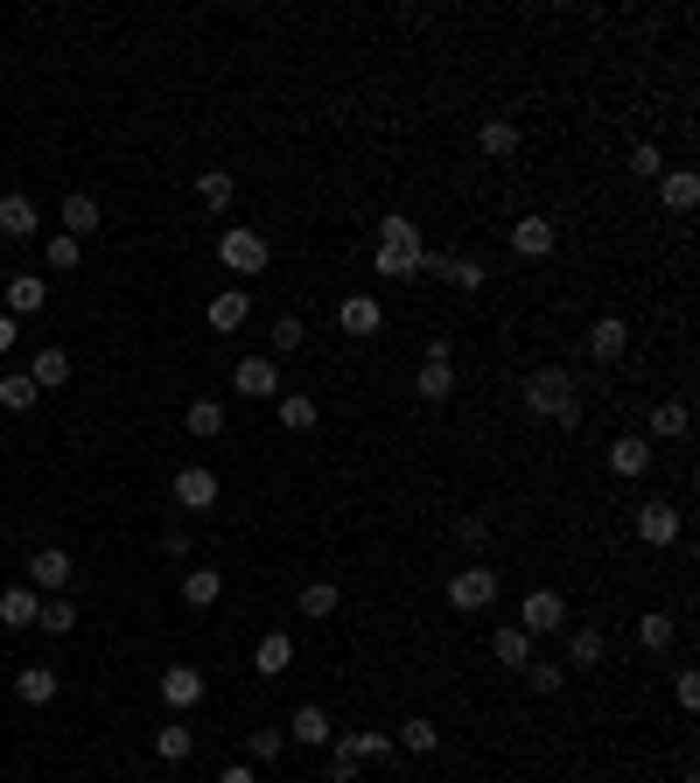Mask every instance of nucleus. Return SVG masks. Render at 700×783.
<instances>
[{
    "label": "nucleus",
    "mask_w": 700,
    "mask_h": 783,
    "mask_svg": "<svg viewBox=\"0 0 700 783\" xmlns=\"http://www.w3.org/2000/svg\"><path fill=\"white\" fill-rule=\"evenodd\" d=\"M525 413L554 420V427H575V420H581V392H575V371H560V365L533 371V378H525Z\"/></svg>",
    "instance_id": "nucleus-1"
},
{
    "label": "nucleus",
    "mask_w": 700,
    "mask_h": 783,
    "mask_svg": "<svg viewBox=\"0 0 700 783\" xmlns=\"http://www.w3.org/2000/svg\"><path fill=\"white\" fill-rule=\"evenodd\" d=\"M421 224L413 217H400V210H392V217H378V280H407V273H421Z\"/></svg>",
    "instance_id": "nucleus-2"
},
{
    "label": "nucleus",
    "mask_w": 700,
    "mask_h": 783,
    "mask_svg": "<svg viewBox=\"0 0 700 783\" xmlns=\"http://www.w3.org/2000/svg\"><path fill=\"white\" fill-rule=\"evenodd\" d=\"M218 259H224V273L253 280V273H267V238H259V232H224L218 238Z\"/></svg>",
    "instance_id": "nucleus-3"
},
{
    "label": "nucleus",
    "mask_w": 700,
    "mask_h": 783,
    "mask_svg": "<svg viewBox=\"0 0 700 783\" xmlns=\"http://www.w3.org/2000/svg\"><path fill=\"white\" fill-rule=\"evenodd\" d=\"M490 602H498V574H490V567H463V574L448 581V608H456V616H477Z\"/></svg>",
    "instance_id": "nucleus-4"
},
{
    "label": "nucleus",
    "mask_w": 700,
    "mask_h": 783,
    "mask_svg": "<svg viewBox=\"0 0 700 783\" xmlns=\"http://www.w3.org/2000/svg\"><path fill=\"white\" fill-rule=\"evenodd\" d=\"M176 504L189 511V518H203V511H218V476L203 469V462L176 469Z\"/></svg>",
    "instance_id": "nucleus-5"
},
{
    "label": "nucleus",
    "mask_w": 700,
    "mask_h": 783,
    "mask_svg": "<svg viewBox=\"0 0 700 783\" xmlns=\"http://www.w3.org/2000/svg\"><path fill=\"white\" fill-rule=\"evenodd\" d=\"M554 245H560V224H554V217H540V210L512 224V253H519V259H546Z\"/></svg>",
    "instance_id": "nucleus-6"
},
{
    "label": "nucleus",
    "mask_w": 700,
    "mask_h": 783,
    "mask_svg": "<svg viewBox=\"0 0 700 783\" xmlns=\"http://www.w3.org/2000/svg\"><path fill=\"white\" fill-rule=\"evenodd\" d=\"M560 623H567V602L554 595V588H533L525 608H519V629L525 637H546V629H560Z\"/></svg>",
    "instance_id": "nucleus-7"
},
{
    "label": "nucleus",
    "mask_w": 700,
    "mask_h": 783,
    "mask_svg": "<svg viewBox=\"0 0 700 783\" xmlns=\"http://www.w3.org/2000/svg\"><path fill=\"white\" fill-rule=\"evenodd\" d=\"M64 581H70V552L64 546H43L29 560V588H35V595H64Z\"/></svg>",
    "instance_id": "nucleus-8"
},
{
    "label": "nucleus",
    "mask_w": 700,
    "mask_h": 783,
    "mask_svg": "<svg viewBox=\"0 0 700 783\" xmlns=\"http://www.w3.org/2000/svg\"><path fill=\"white\" fill-rule=\"evenodd\" d=\"M232 385H238L245 399H274V392H280V371H274V357H238Z\"/></svg>",
    "instance_id": "nucleus-9"
},
{
    "label": "nucleus",
    "mask_w": 700,
    "mask_h": 783,
    "mask_svg": "<svg viewBox=\"0 0 700 783\" xmlns=\"http://www.w3.org/2000/svg\"><path fill=\"white\" fill-rule=\"evenodd\" d=\"M637 539H645V546H673L679 539V504H637Z\"/></svg>",
    "instance_id": "nucleus-10"
},
{
    "label": "nucleus",
    "mask_w": 700,
    "mask_h": 783,
    "mask_svg": "<svg viewBox=\"0 0 700 783\" xmlns=\"http://www.w3.org/2000/svg\"><path fill=\"white\" fill-rule=\"evenodd\" d=\"M288 664H295V637H288V629H267V637L253 644V672L280 679V672H288Z\"/></svg>",
    "instance_id": "nucleus-11"
},
{
    "label": "nucleus",
    "mask_w": 700,
    "mask_h": 783,
    "mask_svg": "<svg viewBox=\"0 0 700 783\" xmlns=\"http://www.w3.org/2000/svg\"><path fill=\"white\" fill-rule=\"evenodd\" d=\"M162 700L176 706V714H182V706H197L203 700V672H197V664H168V672H162Z\"/></svg>",
    "instance_id": "nucleus-12"
},
{
    "label": "nucleus",
    "mask_w": 700,
    "mask_h": 783,
    "mask_svg": "<svg viewBox=\"0 0 700 783\" xmlns=\"http://www.w3.org/2000/svg\"><path fill=\"white\" fill-rule=\"evenodd\" d=\"M43 232V217H35V203L14 189V197H0V238H35Z\"/></svg>",
    "instance_id": "nucleus-13"
},
{
    "label": "nucleus",
    "mask_w": 700,
    "mask_h": 783,
    "mask_svg": "<svg viewBox=\"0 0 700 783\" xmlns=\"http://www.w3.org/2000/svg\"><path fill=\"white\" fill-rule=\"evenodd\" d=\"M490 658H498V664H512V672H525V664H533V637H525L519 623L490 629Z\"/></svg>",
    "instance_id": "nucleus-14"
},
{
    "label": "nucleus",
    "mask_w": 700,
    "mask_h": 783,
    "mask_svg": "<svg viewBox=\"0 0 700 783\" xmlns=\"http://www.w3.org/2000/svg\"><path fill=\"white\" fill-rule=\"evenodd\" d=\"M477 147H484L490 161H512V155H519V126L504 120V112H490V120L477 126Z\"/></svg>",
    "instance_id": "nucleus-15"
},
{
    "label": "nucleus",
    "mask_w": 700,
    "mask_h": 783,
    "mask_svg": "<svg viewBox=\"0 0 700 783\" xmlns=\"http://www.w3.org/2000/svg\"><path fill=\"white\" fill-rule=\"evenodd\" d=\"M56 217H64V238H91L99 232V197H64V210H56Z\"/></svg>",
    "instance_id": "nucleus-16"
},
{
    "label": "nucleus",
    "mask_w": 700,
    "mask_h": 783,
    "mask_svg": "<svg viewBox=\"0 0 700 783\" xmlns=\"http://www.w3.org/2000/svg\"><path fill=\"white\" fill-rule=\"evenodd\" d=\"M288 741H309V749H323V741H336V728H330V714H323V706H295Z\"/></svg>",
    "instance_id": "nucleus-17"
},
{
    "label": "nucleus",
    "mask_w": 700,
    "mask_h": 783,
    "mask_svg": "<svg viewBox=\"0 0 700 783\" xmlns=\"http://www.w3.org/2000/svg\"><path fill=\"white\" fill-rule=\"evenodd\" d=\"M35 616H43V595H35L29 581H22V588H8V595H0V623H8V629H29Z\"/></svg>",
    "instance_id": "nucleus-18"
},
{
    "label": "nucleus",
    "mask_w": 700,
    "mask_h": 783,
    "mask_svg": "<svg viewBox=\"0 0 700 783\" xmlns=\"http://www.w3.org/2000/svg\"><path fill=\"white\" fill-rule=\"evenodd\" d=\"M336 322H344V336H378V322H386V315H378L371 294H351L344 309H336Z\"/></svg>",
    "instance_id": "nucleus-19"
},
{
    "label": "nucleus",
    "mask_w": 700,
    "mask_h": 783,
    "mask_svg": "<svg viewBox=\"0 0 700 783\" xmlns=\"http://www.w3.org/2000/svg\"><path fill=\"white\" fill-rule=\"evenodd\" d=\"M413 392H421V399H434V406H442V399L456 392V371H448V357H421V378H413Z\"/></svg>",
    "instance_id": "nucleus-20"
},
{
    "label": "nucleus",
    "mask_w": 700,
    "mask_h": 783,
    "mask_svg": "<svg viewBox=\"0 0 700 783\" xmlns=\"http://www.w3.org/2000/svg\"><path fill=\"white\" fill-rule=\"evenodd\" d=\"M43 294H49L43 273H14L8 280V315H35V309H43Z\"/></svg>",
    "instance_id": "nucleus-21"
},
{
    "label": "nucleus",
    "mask_w": 700,
    "mask_h": 783,
    "mask_svg": "<svg viewBox=\"0 0 700 783\" xmlns=\"http://www.w3.org/2000/svg\"><path fill=\"white\" fill-rule=\"evenodd\" d=\"M224 595V574H218V567H189V574H182V602L189 608H211Z\"/></svg>",
    "instance_id": "nucleus-22"
},
{
    "label": "nucleus",
    "mask_w": 700,
    "mask_h": 783,
    "mask_svg": "<svg viewBox=\"0 0 700 783\" xmlns=\"http://www.w3.org/2000/svg\"><path fill=\"white\" fill-rule=\"evenodd\" d=\"M245 315H253V301H245V288H224V294H211V329H224V336H232Z\"/></svg>",
    "instance_id": "nucleus-23"
},
{
    "label": "nucleus",
    "mask_w": 700,
    "mask_h": 783,
    "mask_svg": "<svg viewBox=\"0 0 700 783\" xmlns=\"http://www.w3.org/2000/svg\"><path fill=\"white\" fill-rule=\"evenodd\" d=\"M610 469H616V476H645V469H652V441H637V434L610 441Z\"/></svg>",
    "instance_id": "nucleus-24"
},
{
    "label": "nucleus",
    "mask_w": 700,
    "mask_h": 783,
    "mask_svg": "<svg viewBox=\"0 0 700 783\" xmlns=\"http://www.w3.org/2000/svg\"><path fill=\"white\" fill-rule=\"evenodd\" d=\"M56 685H64V679H56V664H29V672L14 679V693H22L29 706H49V700H56Z\"/></svg>",
    "instance_id": "nucleus-25"
},
{
    "label": "nucleus",
    "mask_w": 700,
    "mask_h": 783,
    "mask_svg": "<svg viewBox=\"0 0 700 783\" xmlns=\"http://www.w3.org/2000/svg\"><path fill=\"white\" fill-rule=\"evenodd\" d=\"M29 378H35V392H56V385H70V357H64V350H35Z\"/></svg>",
    "instance_id": "nucleus-26"
},
{
    "label": "nucleus",
    "mask_w": 700,
    "mask_h": 783,
    "mask_svg": "<svg viewBox=\"0 0 700 783\" xmlns=\"http://www.w3.org/2000/svg\"><path fill=\"white\" fill-rule=\"evenodd\" d=\"M658 197H666V210H693L700 203V182L687 176V168H666V176H658Z\"/></svg>",
    "instance_id": "nucleus-27"
},
{
    "label": "nucleus",
    "mask_w": 700,
    "mask_h": 783,
    "mask_svg": "<svg viewBox=\"0 0 700 783\" xmlns=\"http://www.w3.org/2000/svg\"><path fill=\"white\" fill-rule=\"evenodd\" d=\"M315 420H323V406H315L309 392H288V399H280V427H288V434H309Z\"/></svg>",
    "instance_id": "nucleus-28"
},
{
    "label": "nucleus",
    "mask_w": 700,
    "mask_h": 783,
    "mask_svg": "<svg viewBox=\"0 0 700 783\" xmlns=\"http://www.w3.org/2000/svg\"><path fill=\"white\" fill-rule=\"evenodd\" d=\"M623 343H631V329H623V322H616V315H602V322H596V329H589V350L602 357V365H610V357H623Z\"/></svg>",
    "instance_id": "nucleus-29"
},
{
    "label": "nucleus",
    "mask_w": 700,
    "mask_h": 783,
    "mask_svg": "<svg viewBox=\"0 0 700 783\" xmlns=\"http://www.w3.org/2000/svg\"><path fill=\"white\" fill-rule=\"evenodd\" d=\"M652 434H658V441H679V434H687V399H658V406H652Z\"/></svg>",
    "instance_id": "nucleus-30"
},
{
    "label": "nucleus",
    "mask_w": 700,
    "mask_h": 783,
    "mask_svg": "<svg viewBox=\"0 0 700 783\" xmlns=\"http://www.w3.org/2000/svg\"><path fill=\"white\" fill-rule=\"evenodd\" d=\"M197 203H203V210H224V203H232V168H203V176H197Z\"/></svg>",
    "instance_id": "nucleus-31"
},
{
    "label": "nucleus",
    "mask_w": 700,
    "mask_h": 783,
    "mask_svg": "<svg viewBox=\"0 0 700 783\" xmlns=\"http://www.w3.org/2000/svg\"><path fill=\"white\" fill-rule=\"evenodd\" d=\"M35 623H43L49 637H70V629H78V602H70V595H49V602H43V616H35Z\"/></svg>",
    "instance_id": "nucleus-32"
},
{
    "label": "nucleus",
    "mask_w": 700,
    "mask_h": 783,
    "mask_svg": "<svg viewBox=\"0 0 700 783\" xmlns=\"http://www.w3.org/2000/svg\"><path fill=\"white\" fill-rule=\"evenodd\" d=\"M189 749H197V735H189L182 720H168V728H155V756H162V762H182Z\"/></svg>",
    "instance_id": "nucleus-33"
},
{
    "label": "nucleus",
    "mask_w": 700,
    "mask_h": 783,
    "mask_svg": "<svg viewBox=\"0 0 700 783\" xmlns=\"http://www.w3.org/2000/svg\"><path fill=\"white\" fill-rule=\"evenodd\" d=\"M189 434H197V441H218V434H224V406H218V399H197V406H189Z\"/></svg>",
    "instance_id": "nucleus-34"
},
{
    "label": "nucleus",
    "mask_w": 700,
    "mask_h": 783,
    "mask_svg": "<svg viewBox=\"0 0 700 783\" xmlns=\"http://www.w3.org/2000/svg\"><path fill=\"white\" fill-rule=\"evenodd\" d=\"M280 749H288V728H253L245 735V762H274Z\"/></svg>",
    "instance_id": "nucleus-35"
},
{
    "label": "nucleus",
    "mask_w": 700,
    "mask_h": 783,
    "mask_svg": "<svg viewBox=\"0 0 700 783\" xmlns=\"http://www.w3.org/2000/svg\"><path fill=\"white\" fill-rule=\"evenodd\" d=\"M0 406H8V413H29V406H35V378H29V371L0 378Z\"/></svg>",
    "instance_id": "nucleus-36"
},
{
    "label": "nucleus",
    "mask_w": 700,
    "mask_h": 783,
    "mask_svg": "<svg viewBox=\"0 0 700 783\" xmlns=\"http://www.w3.org/2000/svg\"><path fill=\"white\" fill-rule=\"evenodd\" d=\"M301 616H315V623L336 616V588L330 581H309V588H301Z\"/></svg>",
    "instance_id": "nucleus-37"
},
{
    "label": "nucleus",
    "mask_w": 700,
    "mask_h": 783,
    "mask_svg": "<svg viewBox=\"0 0 700 783\" xmlns=\"http://www.w3.org/2000/svg\"><path fill=\"white\" fill-rule=\"evenodd\" d=\"M567 658H575V664H581V672H589V664L602 658V629H589V623H581V629H575V637H567Z\"/></svg>",
    "instance_id": "nucleus-38"
},
{
    "label": "nucleus",
    "mask_w": 700,
    "mask_h": 783,
    "mask_svg": "<svg viewBox=\"0 0 700 783\" xmlns=\"http://www.w3.org/2000/svg\"><path fill=\"white\" fill-rule=\"evenodd\" d=\"M484 280H490V273H484V259H469V253L448 259V288H463V294H469V288H484Z\"/></svg>",
    "instance_id": "nucleus-39"
},
{
    "label": "nucleus",
    "mask_w": 700,
    "mask_h": 783,
    "mask_svg": "<svg viewBox=\"0 0 700 783\" xmlns=\"http://www.w3.org/2000/svg\"><path fill=\"white\" fill-rule=\"evenodd\" d=\"M525 685H533V693H560V685H567V664L533 658V664H525Z\"/></svg>",
    "instance_id": "nucleus-40"
},
{
    "label": "nucleus",
    "mask_w": 700,
    "mask_h": 783,
    "mask_svg": "<svg viewBox=\"0 0 700 783\" xmlns=\"http://www.w3.org/2000/svg\"><path fill=\"white\" fill-rule=\"evenodd\" d=\"M267 343H274V357H295L309 336H301V322H295V315H274V336H267Z\"/></svg>",
    "instance_id": "nucleus-41"
},
{
    "label": "nucleus",
    "mask_w": 700,
    "mask_h": 783,
    "mask_svg": "<svg viewBox=\"0 0 700 783\" xmlns=\"http://www.w3.org/2000/svg\"><path fill=\"white\" fill-rule=\"evenodd\" d=\"M637 644H645V651H666V644H673V616H658V608H652V616L637 623Z\"/></svg>",
    "instance_id": "nucleus-42"
},
{
    "label": "nucleus",
    "mask_w": 700,
    "mask_h": 783,
    "mask_svg": "<svg viewBox=\"0 0 700 783\" xmlns=\"http://www.w3.org/2000/svg\"><path fill=\"white\" fill-rule=\"evenodd\" d=\"M43 259H49V273H70V266H78V238H64V232H56V238L43 245Z\"/></svg>",
    "instance_id": "nucleus-43"
},
{
    "label": "nucleus",
    "mask_w": 700,
    "mask_h": 783,
    "mask_svg": "<svg viewBox=\"0 0 700 783\" xmlns=\"http://www.w3.org/2000/svg\"><path fill=\"white\" fill-rule=\"evenodd\" d=\"M400 741H407L413 756H427L434 741H442V728H434V720H407V728H400Z\"/></svg>",
    "instance_id": "nucleus-44"
},
{
    "label": "nucleus",
    "mask_w": 700,
    "mask_h": 783,
    "mask_svg": "<svg viewBox=\"0 0 700 783\" xmlns=\"http://www.w3.org/2000/svg\"><path fill=\"white\" fill-rule=\"evenodd\" d=\"M336 749H344V756H357V762H365V756H386V749H392V741H386V735H344V741H336Z\"/></svg>",
    "instance_id": "nucleus-45"
},
{
    "label": "nucleus",
    "mask_w": 700,
    "mask_h": 783,
    "mask_svg": "<svg viewBox=\"0 0 700 783\" xmlns=\"http://www.w3.org/2000/svg\"><path fill=\"white\" fill-rule=\"evenodd\" d=\"M631 176H645V182H658V176H666V155H658V147L645 141V147H637V155H631Z\"/></svg>",
    "instance_id": "nucleus-46"
},
{
    "label": "nucleus",
    "mask_w": 700,
    "mask_h": 783,
    "mask_svg": "<svg viewBox=\"0 0 700 783\" xmlns=\"http://www.w3.org/2000/svg\"><path fill=\"white\" fill-rule=\"evenodd\" d=\"M673 693H679V706H700V679H693V672H679V679H673Z\"/></svg>",
    "instance_id": "nucleus-47"
},
{
    "label": "nucleus",
    "mask_w": 700,
    "mask_h": 783,
    "mask_svg": "<svg viewBox=\"0 0 700 783\" xmlns=\"http://www.w3.org/2000/svg\"><path fill=\"white\" fill-rule=\"evenodd\" d=\"M330 776H336V783H357V756L336 749V756H330Z\"/></svg>",
    "instance_id": "nucleus-48"
},
{
    "label": "nucleus",
    "mask_w": 700,
    "mask_h": 783,
    "mask_svg": "<svg viewBox=\"0 0 700 783\" xmlns=\"http://www.w3.org/2000/svg\"><path fill=\"white\" fill-rule=\"evenodd\" d=\"M218 783H259V770H253V762H232V770H224Z\"/></svg>",
    "instance_id": "nucleus-49"
},
{
    "label": "nucleus",
    "mask_w": 700,
    "mask_h": 783,
    "mask_svg": "<svg viewBox=\"0 0 700 783\" xmlns=\"http://www.w3.org/2000/svg\"><path fill=\"white\" fill-rule=\"evenodd\" d=\"M8 350H14V315L0 309V357H8Z\"/></svg>",
    "instance_id": "nucleus-50"
},
{
    "label": "nucleus",
    "mask_w": 700,
    "mask_h": 783,
    "mask_svg": "<svg viewBox=\"0 0 700 783\" xmlns=\"http://www.w3.org/2000/svg\"><path fill=\"white\" fill-rule=\"evenodd\" d=\"M687 783H693V776H687Z\"/></svg>",
    "instance_id": "nucleus-51"
}]
</instances>
